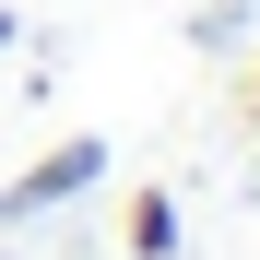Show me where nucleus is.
I'll return each mask as SVG.
<instances>
[{
	"label": "nucleus",
	"instance_id": "obj_1",
	"mask_svg": "<svg viewBox=\"0 0 260 260\" xmlns=\"http://www.w3.org/2000/svg\"><path fill=\"white\" fill-rule=\"evenodd\" d=\"M83 178H107V142H59V154H36L24 178H12V201H0V213H12V225H24V213H59Z\"/></svg>",
	"mask_w": 260,
	"mask_h": 260
},
{
	"label": "nucleus",
	"instance_id": "obj_2",
	"mask_svg": "<svg viewBox=\"0 0 260 260\" xmlns=\"http://www.w3.org/2000/svg\"><path fill=\"white\" fill-rule=\"evenodd\" d=\"M130 248H142V260H166V248H178V201H166V189H142V201H130Z\"/></svg>",
	"mask_w": 260,
	"mask_h": 260
},
{
	"label": "nucleus",
	"instance_id": "obj_3",
	"mask_svg": "<svg viewBox=\"0 0 260 260\" xmlns=\"http://www.w3.org/2000/svg\"><path fill=\"white\" fill-rule=\"evenodd\" d=\"M248 118H260V71H248Z\"/></svg>",
	"mask_w": 260,
	"mask_h": 260
},
{
	"label": "nucleus",
	"instance_id": "obj_4",
	"mask_svg": "<svg viewBox=\"0 0 260 260\" xmlns=\"http://www.w3.org/2000/svg\"><path fill=\"white\" fill-rule=\"evenodd\" d=\"M0 48H12V12H0Z\"/></svg>",
	"mask_w": 260,
	"mask_h": 260
}]
</instances>
